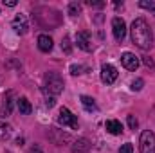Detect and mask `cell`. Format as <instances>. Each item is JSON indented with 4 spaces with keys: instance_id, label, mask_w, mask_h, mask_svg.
<instances>
[{
    "instance_id": "obj_1",
    "label": "cell",
    "mask_w": 155,
    "mask_h": 153,
    "mask_svg": "<svg viewBox=\"0 0 155 153\" xmlns=\"http://www.w3.org/2000/svg\"><path fill=\"white\" fill-rule=\"evenodd\" d=\"M130 34H132V41L143 49V50H148L153 47V33H152V27L148 25V22L144 18H135L132 27H130Z\"/></svg>"
},
{
    "instance_id": "obj_2",
    "label": "cell",
    "mask_w": 155,
    "mask_h": 153,
    "mask_svg": "<svg viewBox=\"0 0 155 153\" xmlns=\"http://www.w3.org/2000/svg\"><path fill=\"white\" fill-rule=\"evenodd\" d=\"M43 79H45V90L49 94L58 96V94L63 92V86L65 85H63V79H61V76L58 72H47Z\"/></svg>"
},
{
    "instance_id": "obj_3",
    "label": "cell",
    "mask_w": 155,
    "mask_h": 153,
    "mask_svg": "<svg viewBox=\"0 0 155 153\" xmlns=\"http://www.w3.org/2000/svg\"><path fill=\"white\" fill-rule=\"evenodd\" d=\"M139 148H141V153H155V133L152 130H146L141 133Z\"/></svg>"
},
{
    "instance_id": "obj_4",
    "label": "cell",
    "mask_w": 155,
    "mask_h": 153,
    "mask_svg": "<svg viewBox=\"0 0 155 153\" xmlns=\"http://www.w3.org/2000/svg\"><path fill=\"white\" fill-rule=\"evenodd\" d=\"M58 122L60 124H63V126H69V128H72V130H78V119H76V115L72 114L69 108H61L60 110V115H58Z\"/></svg>"
},
{
    "instance_id": "obj_5",
    "label": "cell",
    "mask_w": 155,
    "mask_h": 153,
    "mask_svg": "<svg viewBox=\"0 0 155 153\" xmlns=\"http://www.w3.org/2000/svg\"><path fill=\"white\" fill-rule=\"evenodd\" d=\"M112 33H114V38L117 41L124 40V36H126V24H124L123 18H119V16L112 18Z\"/></svg>"
},
{
    "instance_id": "obj_6",
    "label": "cell",
    "mask_w": 155,
    "mask_h": 153,
    "mask_svg": "<svg viewBox=\"0 0 155 153\" xmlns=\"http://www.w3.org/2000/svg\"><path fill=\"white\" fill-rule=\"evenodd\" d=\"M117 69L114 65H110V63H105L103 67H101V79H103V83H107V85H112V83H116L117 79Z\"/></svg>"
},
{
    "instance_id": "obj_7",
    "label": "cell",
    "mask_w": 155,
    "mask_h": 153,
    "mask_svg": "<svg viewBox=\"0 0 155 153\" xmlns=\"http://www.w3.org/2000/svg\"><path fill=\"white\" fill-rule=\"evenodd\" d=\"M121 63H123V67L128 69V70H137V69H139V58H137L135 54H132V52H124V54L121 56Z\"/></svg>"
},
{
    "instance_id": "obj_8",
    "label": "cell",
    "mask_w": 155,
    "mask_h": 153,
    "mask_svg": "<svg viewBox=\"0 0 155 153\" xmlns=\"http://www.w3.org/2000/svg\"><path fill=\"white\" fill-rule=\"evenodd\" d=\"M13 29H15V33H18V34H25L27 29H29V25H27V18H25L24 15L15 16V20H13Z\"/></svg>"
},
{
    "instance_id": "obj_9",
    "label": "cell",
    "mask_w": 155,
    "mask_h": 153,
    "mask_svg": "<svg viewBox=\"0 0 155 153\" xmlns=\"http://www.w3.org/2000/svg\"><path fill=\"white\" fill-rule=\"evenodd\" d=\"M76 45L81 50L90 52V50H92V43H90V38H88V33H78L76 34Z\"/></svg>"
},
{
    "instance_id": "obj_10",
    "label": "cell",
    "mask_w": 155,
    "mask_h": 153,
    "mask_svg": "<svg viewBox=\"0 0 155 153\" xmlns=\"http://www.w3.org/2000/svg\"><path fill=\"white\" fill-rule=\"evenodd\" d=\"M88 150H90V141L85 139V137L78 139L72 144V153H88Z\"/></svg>"
},
{
    "instance_id": "obj_11",
    "label": "cell",
    "mask_w": 155,
    "mask_h": 153,
    "mask_svg": "<svg viewBox=\"0 0 155 153\" xmlns=\"http://www.w3.org/2000/svg\"><path fill=\"white\" fill-rule=\"evenodd\" d=\"M105 128H107V132L108 133H112V135H121L123 133V124L116 121V119H108L107 122H105Z\"/></svg>"
},
{
    "instance_id": "obj_12",
    "label": "cell",
    "mask_w": 155,
    "mask_h": 153,
    "mask_svg": "<svg viewBox=\"0 0 155 153\" xmlns=\"http://www.w3.org/2000/svg\"><path fill=\"white\" fill-rule=\"evenodd\" d=\"M38 49L41 52H51L52 50V38L47 34H40L38 36Z\"/></svg>"
},
{
    "instance_id": "obj_13",
    "label": "cell",
    "mask_w": 155,
    "mask_h": 153,
    "mask_svg": "<svg viewBox=\"0 0 155 153\" xmlns=\"http://www.w3.org/2000/svg\"><path fill=\"white\" fill-rule=\"evenodd\" d=\"M16 106H18V110H20V114L22 115H29L31 112H33V106H31V103H29L27 97H20V99H16Z\"/></svg>"
},
{
    "instance_id": "obj_14",
    "label": "cell",
    "mask_w": 155,
    "mask_h": 153,
    "mask_svg": "<svg viewBox=\"0 0 155 153\" xmlns=\"http://www.w3.org/2000/svg\"><path fill=\"white\" fill-rule=\"evenodd\" d=\"M11 97H13V92H7L5 97H4V106H2V115H4V117L9 115L11 110H13V101H11Z\"/></svg>"
},
{
    "instance_id": "obj_15",
    "label": "cell",
    "mask_w": 155,
    "mask_h": 153,
    "mask_svg": "<svg viewBox=\"0 0 155 153\" xmlns=\"http://www.w3.org/2000/svg\"><path fill=\"white\" fill-rule=\"evenodd\" d=\"M79 99H81V105L85 106V110H88V112H92V110H97V105H96V101H94L90 96H81Z\"/></svg>"
},
{
    "instance_id": "obj_16",
    "label": "cell",
    "mask_w": 155,
    "mask_h": 153,
    "mask_svg": "<svg viewBox=\"0 0 155 153\" xmlns=\"http://www.w3.org/2000/svg\"><path fill=\"white\" fill-rule=\"evenodd\" d=\"M11 132H13L11 124H7V122H2V121H0V142H2V141H7V139L11 137Z\"/></svg>"
},
{
    "instance_id": "obj_17",
    "label": "cell",
    "mask_w": 155,
    "mask_h": 153,
    "mask_svg": "<svg viewBox=\"0 0 155 153\" xmlns=\"http://www.w3.org/2000/svg\"><path fill=\"white\" fill-rule=\"evenodd\" d=\"M139 5H141L143 9L152 11V15L155 16V2H152V0H150V2H148V0H141V2H139Z\"/></svg>"
},
{
    "instance_id": "obj_18",
    "label": "cell",
    "mask_w": 155,
    "mask_h": 153,
    "mask_svg": "<svg viewBox=\"0 0 155 153\" xmlns=\"http://www.w3.org/2000/svg\"><path fill=\"white\" fill-rule=\"evenodd\" d=\"M79 13H81V7H79V4L72 2V4L69 5V15H71V16H78Z\"/></svg>"
},
{
    "instance_id": "obj_19",
    "label": "cell",
    "mask_w": 155,
    "mask_h": 153,
    "mask_svg": "<svg viewBox=\"0 0 155 153\" xmlns=\"http://www.w3.org/2000/svg\"><path fill=\"white\" fill-rule=\"evenodd\" d=\"M143 85H144V81H143L141 77H137V79H134V81H132V86H130V88H132L134 92H139V90L143 88Z\"/></svg>"
},
{
    "instance_id": "obj_20",
    "label": "cell",
    "mask_w": 155,
    "mask_h": 153,
    "mask_svg": "<svg viewBox=\"0 0 155 153\" xmlns=\"http://www.w3.org/2000/svg\"><path fill=\"white\" fill-rule=\"evenodd\" d=\"M137 126H139L137 117H135V115H128V128H130V130H137Z\"/></svg>"
},
{
    "instance_id": "obj_21",
    "label": "cell",
    "mask_w": 155,
    "mask_h": 153,
    "mask_svg": "<svg viewBox=\"0 0 155 153\" xmlns=\"http://www.w3.org/2000/svg\"><path fill=\"white\" fill-rule=\"evenodd\" d=\"M61 49L69 54L71 50H72V47H71V40H69V36H65V38L61 40Z\"/></svg>"
},
{
    "instance_id": "obj_22",
    "label": "cell",
    "mask_w": 155,
    "mask_h": 153,
    "mask_svg": "<svg viewBox=\"0 0 155 153\" xmlns=\"http://www.w3.org/2000/svg\"><path fill=\"white\" fill-rule=\"evenodd\" d=\"M119 153H134V146H132V142L123 144V146L119 148Z\"/></svg>"
},
{
    "instance_id": "obj_23",
    "label": "cell",
    "mask_w": 155,
    "mask_h": 153,
    "mask_svg": "<svg viewBox=\"0 0 155 153\" xmlns=\"http://www.w3.org/2000/svg\"><path fill=\"white\" fill-rule=\"evenodd\" d=\"M143 63H144L146 67H150V69H155V63H153V60H152V58H144V60H143Z\"/></svg>"
},
{
    "instance_id": "obj_24",
    "label": "cell",
    "mask_w": 155,
    "mask_h": 153,
    "mask_svg": "<svg viewBox=\"0 0 155 153\" xmlns=\"http://www.w3.org/2000/svg\"><path fill=\"white\" fill-rule=\"evenodd\" d=\"M71 72H72L74 76H76V74H81V67H78V65H72V67H71Z\"/></svg>"
},
{
    "instance_id": "obj_25",
    "label": "cell",
    "mask_w": 155,
    "mask_h": 153,
    "mask_svg": "<svg viewBox=\"0 0 155 153\" xmlns=\"http://www.w3.org/2000/svg\"><path fill=\"white\" fill-rule=\"evenodd\" d=\"M88 5H92V7H103L105 2H92V0H88Z\"/></svg>"
},
{
    "instance_id": "obj_26",
    "label": "cell",
    "mask_w": 155,
    "mask_h": 153,
    "mask_svg": "<svg viewBox=\"0 0 155 153\" xmlns=\"http://www.w3.org/2000/svg\"><path fill=\"white\" fill-rule=\"evenodd\" d=\"M4 4H5L7 7H15V5H16V0H4Z\"/></svg>"
},
{
    "instance_id": "obj_27",
    "label": "cell",
    "mask_w": 155,
    "mask_h": 153,
    "mask_svg": "<svg viewBox=\"0 0 155 153\" xmlns=\"http://www.w3.org/2000/svg\"><path fill=\"white\" fill-rule=\"evenodd\" d=\"M45 105H47L49 108H52V106H54V99H52V97H49V99L45 101Z\"/></svg>"
},
{
    "instance_id": "obj_28",
    "label": "cell",
    "mask_w": 155,
    "mask_h": 153,
    "mask_svg": "<svg viewBox=\"0 0 155 153\" xmlns=\"http://www.w3.org/2000/svg\"><path fill=\"white\" fill-rule=\"evenodd\" d=\"M31 153H41V151H40V148H33V150H31Z\"/></svg>"
},
{
    "instance_id": "obj_29",
    "label": "cell",
    "mask_w": 155,
    "mask_h": 153,
    "mask_svg": "<svg viewBox=\"0 0 155 153\" xmlns=\"http://www.w3.org/2000/svg\"><path fill=\"white\" fill-rule=\"evenodd\" d=\"M0 153H9L7 150H0Z\"/></svg>"
}]
</instances>
